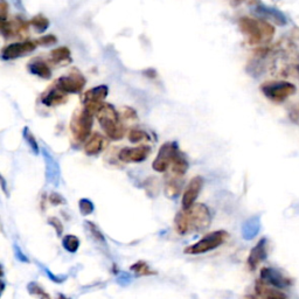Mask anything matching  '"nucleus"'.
<instances>
[{"label": "nucleus", "instance_id": "nucleus-12", "mask_svg": "<svg viewBox=\"0 0 299 299\" xmlns=\"http://www.w3.org/2000/svg\"><path fill=\"white\" fill-rule=\"evenodd\" d=\"M203 186L204 179L201 177H194L192 180L188 182L186 189L184 190V194H182V209H189L194 204H195V200L197 199V196H199Z\"/></svg>", "mask_w": 299, "mask_h": 299}, {"label": "nucleus", "instance_id": "nucleus-15", "mask_svg": "<svg viewBox=\"0 0 299 299\" xmlns=\"http://www.w3.org/2000/svg\"><path fill=\"white\" fill-rule=\"evenodd\" d=\"M108 141L102 134L95 132L88 138L87 143L84 145V152L88 156H96L99 152H102L107 147Z\"/></svg>", "mask_w": 299, "mask_h": 299}, {"label": "nucleus", "instance_id": "nucleus-3", "mask_svg": "<svg viewBox=\"0 0 299 299\" xmlns=\"http://www.w3.org/2000/svg\"><path fill=\"white\" fill-rule=\"evenodd\" d=\"M92 122L93 114L85 108L75 112L72 122H70V130H72L75 139L77 141H84L88 139L89 136H91Z\"/></svg>", "mask_w": 299, "mask_h": 299}, {"label": "nucleus", "instance_id": "nucleus-34", "mask_svg": "<svg viewBox=\"0 0 299 299\" xmlns=\"http://www.w3.org/2000/svg\"><path fill=\"white\" fill-rule=\"evenodd\" d=\"M56 37L54 35H44L41 36L39 40L36 41V44H42V46H48V44H54L56 42Z\"/></svg>", "mask_w": 299, "mask_h": 299}, {"label": "nucleus", "instance_id": "nucleus-1", "mask_svg": "<svg viewBox=\"0 0 299 299\" xmlns=\"http://www.w3.org/2000/svg\"><path fill=\"white\" fill-rule=\"evenodd\" d=\"M238 27L246 36L250 44L267 43L275 34L274 26L264 19L243 17L238 21Z\"/></svg>", "mask_w": 299, "mask_h": 299}, {"label": "nucleus", "instance_id": "nucleus-30", "mask_svg": "<svg viewBox=\"0 0 299 299\" xmlns=\"http://www.w3.org/2000/svg\"><path fill=\"white\" fill-rule=\"evenodd\" d=\"M131 270L136 272L137 275H141V276L155 274V272H152L151 270H150L148 265L146 263H144V262H138V263L133 264L132 267H131Z\"/></svg>", "mask_w": 299, "mask_h": 299}, {"label": "nucleus", "instance_id": "nucleus-18", "mask_svg": "<svg viewBox=\"0 0 299 299\" xmlns=\"http://www.w3.org/2000/svg\"><path fill=\"white\" fill-rule=\"evenodd\" d=\"M256 292L265 299H286V296L283 292L269 284L264 283L263 280H257L256 282Z\"/></svg>", "mask_w": 299, "mask_h": 299}, {"label": "nucleus", "instance_id": "nucleus-27", "mask_svg": "<svg viewBox=\"0 0 299 299\" xmlns=\"http://www.w3.org/2000/svg\"><path fill=\"white\" fill-rule=\"evenodd\" d=\"M129 140L131 143H141V141L150 140V136L143 130L132 129L129 132Z\"/></svg>", "mask_w": 299, "mask_h": 299}, {"label": "nucleus", "instance_id": "nucleus-14", "mask_svg": "<svg viewBox=\"0 0 299 299\" xmlns=\"http://www.w3.org/2000/svg\"><path fill=\"white\" fill-rule=\"evenodd\" d=\"M261 279L263 280L264 283L269 284V285L277 287H285L291 285L290 279L285 277L283 274L277 270V269L274 268H263L261 270Z\"/></svg>", "mask_w": 299, "mask_h": 299}, {"label": "nucleus", "instance_id": "nucleus-32", "mask_svg": "<svg viewBox=\"0 0 299 299\" xmlns=\"http://www.w3.org/2000/svg\"><path fill=\"white\" fill-rule=\"evenodd\" d=\"M87 226H88V228H89V230H90V233H91V235H92V237L95 238L96 241L102 242V243L106 242V240H104L103 234L101 233L99 229L95 226V224L91 223V222H87Z\"/></svg>", "mask_w": 299, "mask_h": 299}, {"label": "nucleus", "instance_id": "nucleus-22", "mask_svg": "<svg viewBox=\"0 0 299 299\" xmlns=\"http://www.w3.org/2000/svg\"><path fill=\"white\" fill-rule=\"evenodd\" d=\"M171 167L172 172H173L175 175H184L186 173V171L188 170V162H187L185 156L182 155L180 151L175 153L174 158L172 160Z\"/></svg>", "mask_w": 299, "mask_h": 299}, {"label": "nucleus", "instance_id": "nucleus-7", "mask_svg": "<svg viewBox=\"0 0 299 299\" xmlns=\"http://www.w3.org/2000/svg\"><path fill=\"white\" fill-rule=\"evenodd\" d=\"M108 93H109V88L106 84H101L95 88L89 89L82 95V102L84 104V108L90 111L91 114L96 115L104 103V99L107 98Z\"/></svg>", "mask_w": 299, "mask_h": 299}, {"label": "nucleus", "instance_id": "nucleus-33", "mask_svg": "<svg viewBox=\"0 0 299 299\" xmlns=\"http://www.w3.org/2000/svg\"><path fill=\"white\" fill-rule=\"evenodd\" d=\"M29 291H31L33 294L39 296L40 299H51V297L48 296L46 292H43L42 289H40V287L35 285V284H31V286H29Z\"/></svg>", "mask_w": 299, "mask_h": 299}, {"label": "nucleus", "instance_id": "nucleus-5", "mask_svg": "<svg viewBox=\"0 0 299 299\" xmlns=\"http://www.w3.org/2000/svg\"><path fill=\"white\" fill-rule=\"evenodd\" d=\"M261 90L267 98L272 102L280 103L296 92V87L286 81H270L262 84Z\"/></svg>", "mask_w": 299, "mask_h": 299}, {"label": "nucleus", "instance_id": "nucleus-21", "mask_svg": "<svg viewBox=\"0 0 299 299\" xmlns=\"http://www.w3.org/2000/svg\"><path fill=\"white\" fill-rule=\"evenodd\" d=\"M261 228V222L259 218H252L243 223L242 235L244 240H253L259 234Z\"/></svg>", "mask_w": 299, "mask_h": 299}, {"label": "nucleus", "instance_id": "nucleus-6", "mask_svg": "<svg viewBox=\"0 0 299 299\" xmlns=\"http://www.w3.org/2000/svg\"><path fill=\"white\" fill-rule=\"evenodd\" d=\"M188 215L190 229L203 231L207 229L212 222V215L208 207L204 204H194L189 209H186Z\"/></svg>", "mask_w": 299, "mask_h": 299}, {"label": "nucleus", "instance_id": "nucleus-36", "mask_svg": "<svg viewBox=\"0 0 299 299\" xmlns=\"http://www.w3.org/2000/svg\"><path fill=\"white\" fill-rule=\"evenodd\" d=\"M49 201H51V204L56 205V206H59V205H65V204H66V200L63 199V197H62L61 195H60V194H58V193L51 194Z\"/></svg>", "mask_w": 299, "mask_h": 299}, {"label": "nucleus", "instance_id": "nucleus-37", "mask_svg": "<svg viewBox=\"0 0 299 299\" xmlns=\"http://www.w3.org/2000/svg\"><path fill=\"white\" fill-rule=\"evenodd\" d=\"M7 10H9V5H7L5 0H2V4H0V19H2V22L7 20V12H9Z\"/></svg>", "mask_w": 299, "mask_h": 299}, {"label": "nucleus", "instance_id": "nucleus-8", "mask_svg": "<svg viewBox=\"0 0 299 299\" xmlns=\"http://www.w3.org/2000/svg\"><path fill=\"white\" fill-rule=\"evenodd\" d=\"M85 84V78L78 70L74 69L66 76H61L55 81L54 85L66 93L81 92Z\"/></svg>", "mask_w": 299, "mask_h": 299}, {"label": "nucleus", "instance_id": "nucleus-23", "mask_svg": "<svg viewBox=\"0 0 299 299\" xmlns=\"http://www.w3.org/2000/svg\"><path fill=\"white\" fill-rule=\"evenodd\" d=\"M51 61L53 63H63V62H70L72 59H70V51L68 47H59L55 48L51 52Z\"/></svg>", "mask_w": 299, "mask_h": 299}, {"label": "nucleus", "instance_id": "nucleus-35", "mask_svg": "<svg viewBox=\"0 0 299 299\" xmlns=\"http://www.w3.org/2000/svg\"><path fill=\"white\" fill-rule=\"evenodd\" d=\"M49 224H52L55 228L56 233H58V235H61L63 233V224L61 223V221H60L59 219L56 218H51L49 219Z\"/></svg>", "mask_w": 299, "mask_h": 299}, {"label": "nucleus", "instance_id": "nucleus-25", "mask_svg": "<svg viewBox=\"0 0 299 299\" xmlns=\"http://www.w3.org/2000/svg\"><path fill=\"white\" fill-rule=\"evenodd\" d=\"M31 25L35 28L36 32L42 33L49 27V20L44 16H42V14H37V16L32 18Z\"/></svg>", "mask_w": 299, "mask_h": 299}, {"label": "nucleus", "instance_id": "nucleus-29", "mask_svg": "<svg viewBox=\"0 0 299 299\" xmlns=\"http://www.w3.org/2000/svg\"><path fill=\"white\" fill-rule=\"evenodd\" d=\"M166 195L168 197H174L177 196L179 192H180V184H178L177 180H170L166 184Z\"/></svg>", "mask_w": 299, "mask_h": 299}, {"label": "nucleus", "instance_id": "nucleus-31", "mask_svg": "<svg viewBox=\"0 0 299 299\" xmlns=\"http://www.w3.org/2000/svg\"><path fill=\"white\" fill-rule=\"evenodd\" d=\"M78 207H80V211H81V214L82 215H90L91 213L93 212V204L91 203L90 200L88 199H81L80 203H78Z\"/></svg>", "mask_w": 299, "mask_h": 299}, {"label": "nucleus", "instance_id": "nucleus-9", "mask_svg": "<svg viewBox=\"0 0 299 299\" xmlns=\"http://www.w3.org/2000/svg\"><path fill=\"white\" fill-rule=\"evenodd\" d=\"M179 151L177 144L174 143H165L160 147L158 155H157L156 159L153 160L152 167L153 170L157 172H163L167 171V168L171 166L172 160H173L175 153Z\"/></svg>", "mask_w": 299, "mask_h": 299}, {"label": "nucleus", "instance_id": "nucleus-10", "mask_svg": "<svg viewBox=\"0 0 299 299\" xmlns=\"http://www.w3.org/2000/svg\"><path fill=\"white\" fill-rule=\"evenodd\" d=\"M36 48V42L33 41H21V42H14L9 46L4 47L2 51V58L3 60H16L18 58L32 53Z\"/></svg>", "mask_w": 299, "mask_h": 299}, {"label": "nucleus", "instance_id": "nucleus-2", "mask_svg": "<svg viewBox=\"0 0 299 299\" xmlns=\"http://www.w3.org/2000/svg\"><path fill=\"white\" fill-rule=\"evenodd\" d=\"M96 117L107 136L114 140L122 139L125 134V126L122 124L119 114L111 104L103 103L97 111Z\"/></svg>", "mask_w": 299, "mask_h": 299}, {"label": "nucleus", "instance_id": "nucleus-16", "mask_svg": "<svg viewBox=\"0 0 299 299\" xmlns=\"http://www.w3.org/2000/svg\"><path fill=\"white\" fill-rule=\"evenodd\" d=\"M268 253H267V240L262 238V240L254 246L250 255L248 257V264L252 270H255L262 261L265 260Z\"/></svg>", "mask_w": 299, "mask_h": 299}, {"label": "nucleus", "instance_id": "nucleus-26", "mask_svg": "<svg viewBox=\"0 0 299 299\" xmlns=\"http://www.w3.org/2000/svg\"><path fill=\"white\" fill-rule=\"evenodd\" d=\"M63 248L69 253H76L78 246H80V240L75 235H66L62 241Z\"/></svg>", "mask_w": 299, "mask_h": 299}, {"label": "nucleus", "instance_id": "nucleus-19", "mask_svg": "<svg viewBox=\"0 0 299 299\" xmlns=\"http://www.w3.org/2000/svg\"><path fill=\"white\" fill-rule=\"evenodd\" d=\"M43 158L46 162V178L47 180L53 185H58L60 170L58 163L55 162L53 157L48 153L46 150H43Z\"/></svg>", "mask_w": 299, "mask_h": 299}, {"label": "nucleus", "instance_id": "nucleus-20", "mask_svg": "<svg viewBox=\"0 0 299 299\" xmlns=\"http://www.w3.org/2000/svg\"><path fill=\"white\" fill-rule=\"evenodd\" d=\"M28 70L31 74L41 78H44V80H48V78L52 77V70L49 66L42 61V60H34V61H32L28 65Z\"/></svg>", "mask_w": 299, "mask_h": 299}, {"label": "nucleus", "instance_id": "nucleus-17", "mask_svg": "<svg viewBox=\"0 0 299 299\" xmlns=\"http://www.w3.org/2000/svg\"><path fill=\"white\" fill-rule=\"evenodd\" d=\"M41 102L47 107L60 106V104L67 102V93L60 90L59 88H56L54 85V88L49 89V90L43 93L42 97H41Z\"/></svg>", "mask_w": 299, "mask_h": 299}, {"label": "nucleus", "instance_id": "nucleus-4", "mask_svg": "<svg viewBox=\"0 0 299 299\" xmlns=\"http://www.w3.org/2000/svg\"><path fill=\"white\" fill-rule=\"evenodd\" d=\"M228 238V233L224 230H218L213 231L206 235L205 237L201 238L199 242L194 243V244L187 246L185 249V254L188 255H200V254H205L214 250L223 244Z\"/></svg>", "mask_w": 299, "mask_h": 299}, {"label": "nucleus", "instance_id": "nucleus-24", "mask_svg": "<svg viewBox=\"0 0 299 299\" xmlns=\"http://www.w3.org/2000/svg\"><path fill=\"white\" fill-rule=\"evenodd\" d=\"M175 229H177L179 234L182 235L188 233L190 230V224L186 209H182V211L179 212L177 216H175Z\"/></svg>", "mask_w": 299, "mask_h": 299}, {"label": "nucleus", "instance_id": "nucleus-13", "mask_svg": "<svg viewBox=\"0 0 299 299\" xmlns=\"http://www.w3.org/2000/svg\"><path fill=\"white\" fill-rule=\"evenodd\" d=\"M151 148L145 145L137 147H124L118 153V158L124 163H140L147 158Z\"/></svg>", "mask_w": 299, "mask_h": 299}, {"label": "nucleus", "instance_id": "nucleus-11", "mask_svg": "<svg viewBox=\"0 0 299 299\" xmlns=\"http://www.w3.org/2000/svg\"><path fill=\"white\" fill-rule=\"evenodd\" d=\"M2 31L3 36L5 39H14L18 36H24L28 31V24L21 18H14L13 20L3 21L2 22Z\"/></svg>", "mask_w": 299, "mask_h": 299}, {"label": "nucleus", "instance_id": "nucleus-28", "mask_svg": "<svg viewBox=\"0 0 299 299\" xmlns=\"http://www.w3.org/2000/svg\"><path fill=\"white\" fill-rule=\"evenodd\" d=\"M24 137L26 141H27V144L29 145V147L33 152L35 153V155H39V145H37V141L35 139V137L33 136L31 131H29L27 128H25L24 130Z\"/></svg>", "mask_w": 299, "mask_h": 299}, {"label": "nucleus", "instance_id": "nucleus-38", "mask_svg": "<svg viewBox=\"0 0 299 299\" xmlns=\"http://www.w3.org/2000/svg\"><path fill=\"white\" fill-rule=\"evenodd\" d=\"M123 116H124V118L126 119H136L137 118V114L136 111L133 109H131V108H124V110H123Z\"/></svg>", "mask_w": 299, "mask_h": 299}, {"label": "nucleus", "instance_id": "nucleus-39", "mask_svg": "<svg viewBox=\"0 0 299 299\" xmlns=\"http://www.w3.org/2000/svg\"><path fill=\"white\" fill-rule=\"evenodd\" d=\"M14 250H16V255L18 256V257H17L18 260H20V261H22V262H28L27 259H25L26 256L24 255V254L21 253V250H20V248H19V246H16V249H14Z\"/></svg>", "mask_w": 299, "mask_h": 299}]
</instances>
